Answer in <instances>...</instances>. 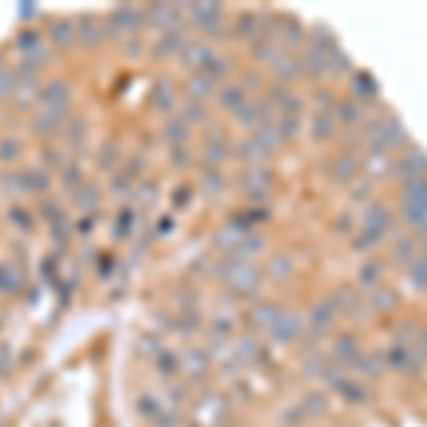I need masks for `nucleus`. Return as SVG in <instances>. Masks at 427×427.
Instances as JSON below:
<instances>
[{
	"mask_svg": "<svg viewBox=\"0 0 427 427\" xmlns=\"http://www.w3.org/2000/svg\"><path fill=\"white\" fill-rule=\"evenodd\" d=\"M379 271H382V268H379V262H370L368 268H362V282H373Z\"/></svg>",
	"mask_w": 427,
	"mask_h": 427,
	"instance_id": "1",
	"label": "nucleus"
},
{
	"mask_svg": "<svg viewBox=\"0 0 427 427\" xmlns=\"http://www.w3.org/2000/svg\"><path fill=\"white\" fill-rule=\"evenodd\" d=\"M413 251H416V248H413V242H405V245L399 248V253H396V259H402V262H405V259H407V256H410V259H413Z\"/></svg>",
	"mask_w": 427,
	"mask_h": 427,
	"instance_id": "2",
	"label": "nucleus"
}]
</instances>
